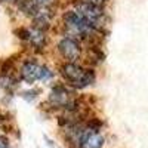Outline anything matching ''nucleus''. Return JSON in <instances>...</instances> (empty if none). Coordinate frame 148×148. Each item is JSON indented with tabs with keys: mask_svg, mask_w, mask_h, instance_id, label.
<instances>
[{
	"mask_svg": "<svg viewBox=\"0 0 148 148\" xmlns=\"http://www.w3.org/2000/svg\"><path fill=\"white\" fill-rule=\"evenodd\" d=\"M51 76H52V73L49 71L47 67H42V68H40V79H42V80H46V79H49Z\"/></svg>",
	"mask_w": 148,
	"mask_h": 148,
	"instance_id": "obj_10",
	"label": "nucleus"
},
{
	"mask_svg": "<svg viewBox=\"0 0 148 148\" xmlns=\"http://www.w3.org/2000/svg\"><path fill=\"white\" fill-rule=\"evenodd\" d=\"M33 18H34V22H36L37 28H39V30H45V28L49 27V24H51L52 14L47 9H39Z\"/></svg>",
	"mask_w": 148,
	"mask_h": 148,
	"instance_id": "obj_8",
	"label": "nucleus"
},
{
	"mask_svg": "<svg viewBox=\"0 0 148 148\" xmlns=\"http://www.w3.org/2000/svg\"><path fill=\"white\" fill-rule=\"evenodd\" d=\"M51 101L56 105V107H64V108H71L70 105L73 102H70V93L67 89L56 86L55 89H52L51 92Z\"/></svg>",
	"mask_w": 148,
	"mask_h": 148,
	"instance_id": "obj_6",
	"label": "nucleus"
},
{
	"mask_svg": "<svg viewBox=\"0 0 148 148\" xmlns=\"http://www.w3.org/2000/svg\"><path fill=\"white\" fill-rule=\"evenodd\" d=\"M0 148H9L8 142H6L5 139H2V138H0Z\"/></svg>",
	"mask_w": 148,
	"mask_h": 148,
	"instance_id": "obj_13",
	"label": "nucleus"
},
{
	"mask_svg": "<svg viewBox=\"0 0 148 148\" xmlns=\"http://www.w3.org/2000/svg\"><path fill=\"white\" fill-rule=\"evenodd\" d=\"M34 2L37 3V6H43V8H46V6H49L52 2H55V0H34Z\"/></svg>",
	"mask_w": 148,
	"mask_h": 148,
	"instance_id": "obj_12",
	"label": "nucleus"
},
{
	"mask_svg": "<svg viewBox=\"0 0 148 148\" xmlns=\"http://www.w3.org/2000/svg\"><path fill=\"white\" fill-rule=\"evenodd\" d=\"M61 74H62V77L76 84V86H88L93 82V71L90 70H83L80 65H77L76 62H67L61 67Z\"/></svg>",
	"mask_w": 148,
	"mask_h": 148,
	"instance_id": "obj_1",
	"label": "nucleus"
},
{
	"mask_svg": "<svg viewBox=\"0 0 148 148\" xmlns=\"http://www.w3.org/2000/svg\"><path fill=\"white\" fill-rule=\"evenodd\" d=\"M58 49L61 55L64 58H67L70 62L77 61L80 56V45L77 43V40L71 39V37H64L62 40L58 43Z\"/></svg>",
	"mask_w": 148,
	"mask_h": 148,
	"instance_id": "obj_4",
	"label": "nucleus"
},
{
	"mask_svg": "<svg viewBox=\"0 0 148 148\" xmlns=\"http://www.w3.org/2000/svg\"><path fill=\"white\" fill-rule=\"evenodd\" d=\"M28 40L36 46V47H42L45 43H46V36L43 33V30H39V28H34V30H30V36H28Z\"/></svg>",
	"mask_w": 148,
	"mask_h": 148,
	"instance_id": "obj_9",
	"label": "nucleus"
},
{
	"mask_svg": "<svg viewBox=\"0 0 148 148\" xmlns=\"http://www.w3.org/2000/svg\"><path fill=\"white\" fill-rule=\"evenodd\" d=\"M5 2H15V0H5Z\"/></svg>",
	"mask_w": 148,
	"mask_h": 148,
	"instance_id": "obj_14",
	"label": "nucleus"
},
{
	"mask_svg": "<svg viewBox=\"0 0 148 148\" xmlns=\"http://www.w3.org/2000/svg\"><path fill=\"white\" fill-rule=\"evenodd\" d=\"M102 145H104V138L96 130L83 132L79 139L80 148H102Z\"/></svg>",
	"mask_w": 148,
	"mask_h": 148,
	"instance_id": "obj_5",
	"label": "nucleus"
},
{
	"mask_svg": "<svg viewBox=\"0 0 148 148\" xmlns=\"http://www.w3.org/2000/svg\"><path fill=\"white\" fill-rule=\"evenodd\" d=\"M84 2H88L89 5H93V6H96V8H101L107 0H84Z\"/></svg>",
	"mask_w": 148,
	"mask_h": 148,
	"instance_id": "obj_11",
	"label": "nucleus"
},
{
	"mask_svg": "<svg viewBox=\"0 0 148 148\" xmlns=\"http://www.w3.org/2000/svg\"><path fill=\"white\" fill-rule=\"evenodd\" d=\"M40 68L42 67L34 62H25L21 68V76L27 83H33L37 79H40Z\"/></svg>",
	"mask_w": 148,
	"mask_h": 148,
	"instance_id": "obj_7",
	"label": "nucleus"
},
{
	"mask_svg": "<svg viewBox=\"0 0 148 148\" xmlns=\"http://www.w3.org/2000/svg\"><path fill=\"white\" fill-rule=\"evenodd\" d=\"M64 22H65V25L67 28L74 33V34H80V36H88L90 34L95 27L92 25V24L89 21H86L79 12L76 10H70L67 12V14L64 15Z\"/></svg>",
	"mask_w": 148,
	"mask_h": 148,
	"instance_id": "obj_2",
	"label": "nucleus"
},
{
	"mask_svg": "<svg viewBox=\"0 0 148 148\" xmlns=\"http://www.w3.org/2000/svg\"><path fill=\"white\" fill-rule=\"evenodd\" d=\"M76 12H79V14L86 19V21H89L93 27H96L98 24H99L102 21V10L101 8H96L93 5H89L88 2H80L76 5Z\"/></svg>",
	"mask_w": 148,
	"mask_h": 148,
	"instance_id": "obj_3",
	"label": "nucleus"
}]
</instances>
